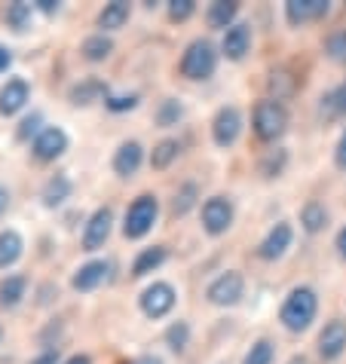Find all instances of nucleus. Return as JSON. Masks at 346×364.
<instances>
[{
    "mask_svg": "<svg viewBox=\"0 0 346 364\" xmlns=\"http://www.w3.org/2000/svg\"><path fill=\"white\" fill-rule=\"evenodd\" d=\"M315 309H319V297H315L313 288L303 285V288H294L291 294L285 297L279 318H282V325L288 328V331L300 333V331H307V328L313 325Z\"/></svg>",
    "mask_w": 346,
    "mask_h": 364,
    "instance_id": "obj_1",
    "label": "nucleus"
},
{
    "mask_svg": "<svg viewBox=\"0 0 346 364\" xmlns=\"http://www.w3.org/2000/svg\"><path fill=\"white\" fill-rule=\"evenodd\" d=\"M157 218H159V202H157V196H150V193L138 196V199L129 205V211H126L123 236H126V239H141V236H147V232L154 230Z\"/></svg>",
    "mask_w": 346,
    "mask_h": 364,
    "instance_id": "obj_2",
    "label": "nucleus"
},
{
    "mask_svg": "<svg viewBox=\"0 0 346 364\" xmlns=\"http://www.w3.org/2000/svg\"><path fill=\"white\" fill-rule=\"evenodd\" d=\"M218 68V53L209 40H193L181 58V74L187 80H209Z\"/></svg>",
    "mask_w": 346,
    "mask_h": 364,
    "instance_id": "obj_3",
    "label": "nucleus"
},
{
    "mask_svg": "<svg viewBox=\"0 0 346 364\" xmlns=\"http://www.w3.org/2000/svg\"><path fill=\"white\" fill-rule=\"evenodd\" d=\"M285 126H288V114H285L279 101H261L254 107V132H258V138L276 141L285 132Z\"/></svg>",
    "mask_w": 346,
    "mask_h": 364,
    "instance_id": "obj_4",
    "label": "nucleus"
},
{
    "mask_svg": "<svg viewBox=\"0 0 346 364\" xmlns=\"http://www.w3.org/2000/svg\"><path fill=\"white\" fill-rule=\"evenodd\" d=\"M242 291H246V279H242L236 269H227L224 276H218L209 285L206 297H209V303H215V306H236L242 300Z\"/></svg>",
    "mask_w": 346,
    "mask_h": 364,
    "instance_id": "obj_5",
    "label": "nucleus"
},
{
    "mask_svg": "<svg viewBox=\"0 0 346 364\" xmlns=\"http://www.w3.org/2000/svg\"><path fill=\"white\" fill-rule=\"evenodd\" d=\"M172 306H175V288L169 282H154L141 294V312L147 318H162L166 312H172Z\"/></svg>",
    "mask_w": 346,
    "mask_h": 364,
    "instance_id": "obj_6",
    "label": "nucleus"
},
{
    "mask_svg": "<svg viewBox=\"0 0 346 364\" xmlns=\"http://www.w3.org/2000/svg\"><path fill=\"white\" fill-rule=\"evenodd\" d=\"M233 224V202L224 196H211L206 205H202V227H206L211 236H221L227 232Z\"/></svg>",
    "mask_w": 346,
    "mask_h": 364,
    "instance_id": "obj_7",
    "label": "nucleus"
},
{
    "mask_svg": "<svg viewBox=\"0 0 346 364\" xmlns=\"http://www.w3.org/2000/svg\"><path fill=\"white\" fill-rule=\"evenodd\" d=\"M239 129H242V117L236 107H221L215 119H211V138H215L218 147H230L239 138Z\"/></svg>",
    "mask_w": 346,
    "mask_h": 364,
    "instance_id": "obj_8",
    "label": "nucleus"
},
{
    "mask_svg": "<svg viewBox=\"0 0 346 364\" xmlns=\"http://www.w3.org/2000/svg\"><path fill=\"white\" fill-rule=\"evenodd\" d=\"M110 227H114V211H110V208H98L95 215L89 218L86 230H83V248L86 251L105 248V242L110 236Z\"/></svg>",
    "mask_w": 346,
    "mask_h": 364,
    "instance_id": "obj_9",
    "label": "nucleus"
},
{
    "mask_svg": "<svg viewBox=\"0 0 346 364\" xmlns=\"http://www.w3.org/2000/svg\"><path fill=\"white\" fill-rule=\"evenodd\" d=\"M343 352H346V321L334 318L319 333V355L325 361H334V358H340Z\"/></svg>",
    "mask_w": 346,
    "mask_h": 364,
    "instance_id": "obj_10",
    "label": "nucleus"
},
{
    "mask_svg": "<svg viewBox=\"0 0 346 364\" xmlns=\"http://www.w3.org/2000/svg\"><path fill=\"white\" fill-rule=\"evenodd\" d=\"M31 147H34V156L40 159V163H49V159L62 156L65 150H68V135L58 126H46L43 132L34 138Z\"/></svg>",
    "mask_w": 346,
    "mask_h": 364,
    "instance_id": "obj_11",
    "label": "nucleus"
},
{
    "mask_svg": "<svg viewBox=\"0 0 346 364\" xmlns=\"http://www.w3.org/2000/svg\"><path fill=\"white\" fill-rule=\"evenodd\" d=\"M28 98H31V86L25 83V80H9V83L0 89V114L4 117H13L19 114L25 105H28Z\"/></svg>",
    "mask_w": 346,
    "mask_h": 364,
    "instance_id": "obj_12",
    "label": "nucleus"
},
{
    "mask_svg": "<svg viewBox=\"0 0 346 364\" xmlns=\"http://www.w3.org/2000/svg\"><path fill=\"white\" fill-rule=\"evenodd\" d=\"M291 239H294L291 227H288V224H276V227H273V230L267 232V239L261 242L258 255H261L263 260H279V257L285 255V251H288Z\"/></svg>",
    "mask_w": 346,
    "mask_h": 364,
    "instance_id": "obj_13",
    "label": "nucleus"
},
{
    "mask_svg": "<svg viewBox=\"0 0 346 364\" xmlns=\"http://www.w3.org/2000/svg\"><path fill=\"white\" fill-rule=\"evenodd\" d=\"M110 276V264L108 260H93V264H86V267H80L77 269V276H74V285L77 291H95L98 285H105Z\"/></svg>",
    "mask_w": 346,
    "mask_h": 364,
    "instance_id": "obj_14",
    "label": "nucleus"
},
{
    "mask_svg": "<svg viewBox=\"0 0 346 364\" xmlns=\"http://www.w3.org/2000/svg\"><path fill=\"white\" fill-rule=\"evenodd\" d=\"M328 13V4L325 0H288L285 4V16H288L291 25H303V22H313Z\"/></svg>",
    "mask_w": 346,
    "mask_h": 364,
    "instance_id": "obj_15",
    "label": "nucleus"
},
{
    "mask_svg": "<svg viewBox=\"0 0 346 364\" xmlns=\"http://www.w3.org/2000/svg\"><path fill=\"white\" fill-rule=\"evenodd\" d=\"M141 156H145V150H141L138 141H123L120 150L114 154V171H117L120 178L135 175L138 166H141Z\"/></svg>",
    "mask_w": 346,
    "mask_h": 364,
    "instance_id": "obj_16",
    "label": "nucleus"
},
{
    "mask_svg": "<svg viewBox=\"0 0 346 364\" xmlns=\"http://www.w3.org/2000/svg\"><path fill=\"white\" fill-rule=\"evenodd\" d=\"M248 46H251V28L248 25L239 22L224 34V55L233 58V62H239V58L248 53Z\"/></svg>",
    "mask_w": 346,
    "mask_h": 364,
    "instance_id": "obj_17",
    "label": "nucleus"
},
{
    "mask_svg": "<svg viewBox=\"0 0 346 364\" xmlns=\"http://www.w3.org/2000/svg\"><path fill=\"white\" fill-rule=\"evenodd\" d=\"M129 4L123 0H114V4H105V9L98 13V28H105V31H117V28H123L129 22ZM101 31V34H105Z\"/></svg>",
    "mask_w": 346,
    "mask_h": 364,
    "instance_id": "obj_18",
    "label": "nucleus"
},
{
    "mask_svg": "<svg viewBox=\"0 0 346 364\" xmlns=\"http://www.w3.org/2000/svg\"><path fill=\"white\" fill-rule=\"evenodd\" d=\"M22 248H25V242H22V236H19L16 230H4V232H0V269L13 267L16 260L22 257Z\"/></svg>",
    "mask_w": 346,
    "mask_h": 364,
    "instance_id": "obj_19",
    "label": "nucleus"
},
{
    "mask_svg": "<svg viewBox=\"0 0 346 364\" xmlns=\"http://www.w3.org/2000/svg\"><path fill=\"white\" fill-rule=\"evenodd\" d=\"M162 260H166V248H162V245L145 248L135 257V264H132V276H147V272H154V269L162 267Z\"/></svg>",
    "mask_w": 346,
    "mask_h": 364,
    "instance_id": "obj_20",
    "label": "nucleus"
},
{
    "mask_svg": "<svg viewBox=\"0 0 346 364\" xmlns=\"http://www.w3.org/2000/svg\"><path fill=\"white\" fill-rule=\"evenodd\" d=\"M70 196V178L68 175H53L43 184V202L49 208H56V205H62V202Z\"/></svg>",
    "mask_w": 346,
    "mask_h": 364,
    "instance_id": "obj_21",
    "label": "nucleus"
},
{
    "mask_svg": "<svg viewBox=\"0 0 346 364\" xmlns=\"http://www.w3.org/2000/svg\"><path fill=\"white\" fill-rule=\"evenodd\" d=\"M25 291H28V279L25 276H9L4 285H0V306H6V309L19 306L22 297H25Z\"/></svg>",
    "mask_w": 346,
    "mask_h": 364,
    "instance_id": "obj_22",
    "label": "nucleus"
},
{
    "mask_svg": "<svg viewBox=\"0 0 346 364\" xmlns=\"http://www.w3.org/2000/svg\"><path fill=\"white\" fill-rule=\"evenodd\" d=\"M101 95H108V89L101 80H83V83H77L74 89H70V101L74 105H93V101H98Z\"/></svg>",
    "mask_w": 346,
    "mask_h": 364,
    "instance_id": "obj_23",
    "label": "nucleus"
},
{
    "mask_svg": "<svg viewBox=\"0 0 346 364\" xmlns=\"http://www.w3.org/2000/svg\"><path fill=\"white\" fill-rule=\"evenodd\" d=\"M300 224L307 232H319L328 227V211H325V205H319V202H307V205L300 208Z\"/></svg>",
    "mask_w": 346,
    "mask_h": 364,
    "instance_id": "obj_24",
    "label": "nucleus"
},
{
    "mask_svg": "<svg viewBox=\"0 0 346 364\" xmlns=\"http://www.w3.org/2000/svg\"><path fill=\"white\" fill-rule=\"evenodd\" d=\"M31 16H34V4H25V0L6 6V22H9V28H16V31H28V28H31Z\"/></svg>",
    "mask_w": 346,
    "mask_h": 364,
    "instance_id": "obj_25",
    "label": "nucleus"
},
{
    "mask_svg": "<svg viewBox=\"0 0 346 364\" xmlns=\"http://www.w3.org/2000/svg\"><path fill=\"white\" fill-rule=\"evenodd\" d=\"M178 154H181V144H178L175 138H166V141H159V144L154 147L150 166H154V168H169L178 159Z\"/></svg>",
    "mask_w": 346,
    "mask_h": 364,
    "instance_id": "obj_26",
    "label": "nucleus"
},
{
    "mask_svg": "<svg viewBox=\"0 0 346 364\" xmlns=\"http://www.w3.org/2000/svg\"><path fill=\"white\" fill-rule=\"evenodd\" d=\"M322 114L325 117H346V80L334 92L322 95Z\"/></svg>",
    "mask_w": 346,
    "mask_h": 364,
    "instance_id": "obj_27",
    "label": "nucleus"
},
{
    "mask_svg": "<svg viewBox=\"0 0 346 364\" xmlns=\"http://www.w3.org/2000/svg\"><path fill=\"white\" fill-rule=\"evenodd\" d=\"M206 18H209V28H227L230 31L233 28L230 22L236 18V4H211Z\"/></svg>",
    "mask_w": 346,
    "mask_h": 364,
    "instance_id": "obj_28",
    "label": "nucleus"
},
{
    "mask_svg": "<svg viewBox=\"0 0 346 364\" xmlns=\"http://www.w3.org/2000/svg\"><path fill=\"white\" fill-rule=\"evenodd\" d=\"M110 49H114V43H110L105 34H93V37L83 40V55L89 58V62H101V58H108Z\"/></svg>",
    "mask_w": 346,
    "mask_h": 364,
    "instance_id": "obj_29",
    "label": "nucleus"
},
{
    "mask_svg": "<svg viewBox=\"0 0 346 364\" xmlns=\"http://www.w3.org/2000/svg\"><path fill=\"white\" fill-rule=\"evenodd\" d=\"M181 117H184V107H181L175 98H166V101L159 105V110H157V126L169 129V126H175Z\"/></svg>",
    "mask_w": 346,
    "mask_h": 364,
    "instance_id": "obj_30",
    "label": "nucleus"
},
{
    "mask_svg": "<svg viewBox=\"0 0 346 364\" xmlns=\"http://www.w3.org/2000/svg\"><path fill=\"white\" fill-rule=\"evenodd\" d=\"M285 163H288L285 150H270V154L261 159V175H263V178H276V175H282Z\"/></svg>",
    "mask_w": 346,
    "mask_h": 364,
    "instance_id": "obj_31",
    "label": "nucleus"
},
{
    "mask_svg": "<svg viewBox=\"0 0 346 364\" xmlns=\"http://www.w3.org/2000/svg\"><path fill=\"white\" fill-rule=\"evenodd\" d=\"M273 355H276L273 343L270 340H258L248 349V355H246V361H242V364H273Z\"/></svg>",
    "mask_w": 346,
    "mask_h": 364,
    "instance_id": "obj_32",
    "label": "nucleus"
},
{
    "mask_svg": "<svg viewBox=\"0 0 346 364\" xmlns=\"http://www.w3.org/2000/svg\"><path fill=\"white\" fill-rule=\"evenodd\" d=\"M187 340H190L187 321H175V325L166 331V343H169V349H175V352L184 349V346H187Z\"/></svg>",
    "mask_w": 346,
    "mask_h": 364,
    "instance_id": "obj_33",
    "label": "nucleus"
},
{
    "mask_svg": "<svg viewBox=\"0 0 346 364\" xmlns=\"http://www.w3.org/2000/svg\"><path fill=\"white\" fill-rule=\"evenodd\" d=\"M196 193H199L196 184H184V187H181L178 196H175V205H172V208H175V215H187V211L193 208V202H196Z\"/></svg>",
    "mask_w": 346,
    "mask_h": 364,
    "instance_id": "obj_34",
    "label": "nucleus"
},
{
    "mask_svg": "<svg viewBox=\"0 0 346 364\" xmlns=\"http://www.w3.org/2000/svg\"><path fill=\"white\" fill-rule=\"evenodd\" d=\"M40 123H43V117L40 114H31V117H25L22 123H19V129H16V138L19 141H31V135L37 138L43 129H40Z\"/></svg>",
    "mask_w": 346,
    "mask_h": 364,
    "instance_id": "obj_35",
    "label": "nucleus"
},
{
    "mask_svg": "<svg viewBox=\"0 0 346 364\" xmlns=\"http://www.w3.org/2000/svg\"><path fill=\"white\" fill-rule=\"evenodd\" d=\"M325 49H328V55L334 58V62H343V65H346V31H337V34H334Z\"/></svg>",
    "mask_w": 346,
    "mask_h": 364,
    "instance_id": "obj_36",
    "label": "nucleus"
},
{
    "mask_svg": "<svg viewBox=\"0 0 346 364\" xmlns=\"http://www.w3.org/2000/svg\"><path fill=\"white\" fill-rule=\"evenodd\" d=\"M193 0H172V6H169V18L172 22H184V18L193 16Z\"/></svg>",
    "mask_w": 346,
    "mask_h": 364,
    "instance_id": "obj_37",
    "label": "nucleus"
},
{
    "mask_svg": "<svg viewBox=\"0 0 346 364\" xmlns=\"http://www.w3.org/2000/svg\"><path fill=\"white\" fill-rule=\"evenodd\" d=\"M105 105H108V110L120 114V110H132V107H135L138 95H110V98H105Z\"/></svg>",
    "mask_w": 346,
    "mask_h": 364,
    "instance_id": "obj_38",
    "label": "nucleus"
},
{
    "mask_svg": "<svg viewBox=\"0 0 346 364\" xmlns=\"http://www.w3.org/2000/svg\"><path fill=\"white\" fill-rule=\"evenodd\" d=\"M31 364H58V346H46Z\"/></svg>",
    "mask_w": 346,
    "mask_h": 364,
    "instance_id": "obj_39",
    "label": "nucleus"
},
{
    "mask_svg": "<svg viewBox=\"0 0 346 364\" xmlns=\"http://www.w3.org/2000/svg\"><path fill=\"white\" fill-rule=\"evenodd\" d=\"M334 159H337V166H340V168H346V132H343V138H340V144H337V154H334Z\"/></svg>",
    "mask_w": 346,
    "mask_h": 364,
    "instance_id": "obj_40",
    "label": "nucleus"
},
{
    "mask_svg": "<svg viewBox=\"0 0 346 364\" xmlns=\"http://www.w3.org/2000/svg\"><path fill=\"white\" fill-rule=\"evenodd\" d=\"M9 65H13V55H9V49H6V46H0V74H4Z\"/></svg>",
    "mask_w": 346,
    "mask_h": 364,
    "instance_id": "obj_41",
    "label": "nucleus"
},
{
    "mask_svg": "<svg viewBox=\"0 0 346 364\" xmlns=\"http://www.w3.org/2000/svg\"><path fill=\"white\" fill-rule=\"evenodd\" d=\"M34 6H37V9H43V13H56V9H58L56 0H34Z\"/></svg>",
    "mask_w": 346,
    "mask_h": 364,
    "instance_id": "obj_42",
    "label": "nucleus"
},
{
    "mask_svg": "<svg viewBox=\"0 0 346 364\" xmlns=\"http://www.w3.org/2000/svg\"><path fill=\"white\" fill-rule=\"evenodd\" d=\"M337 251H340V257L346 260V227L337 232Z\"/></svg>",
    "mask_w": 346,
    "mask_h": 364,
    "instance_id": "obj_43",
    "label": "nucleus"
},
{
    "mask_svg": "<svg viewBox=\"0 0 346 364\" xmlns=\"http://www.w3.org/2000/svg\"><path fill=\"white\" fill-rule=\"evenodd\" d=\"M6 205H9V190H6V187H0V215L6 211Z\"/></svg>",
    "mask_w": 346,
    "mask_h": 364,
    "instance_id": "obj_44",
    "label": "nucleus"
},
{
    "mask_svg": "<svg viewBox=\"0 0 346 364\" xmlns=\"http://www.w3.org/2000/svg\"><path fill=\"white\" fill-rule=\"evenodd\" d=\"M65 364H93V358H89V355H70Z\"/></svg>",
    "mask_w": 346,
    "mask_h": 364,
    "instance_id": "obj_45",
    "label": "nucleus"
},
{
    "mask_svg": "<svg viewBox=\"0 0 346 364\" xmlns=\"http://www.w3.org/2000/svg\"><path fill=\"white\" fill-rule=\"evenodd\" d=\"M135 364H162V361H159L157 355H145V358H138Z\"/></svg>",
    "mask_w": 346,
    "mask_h": 364,
    "instance_id": "obj_46",
    "label": "nucleus"
},
{
    "mask_svg": "<svg viewBox=\"0 0 346 364\" xmlns=\"http://www.w3.org/2000/svg\"><path fill=\"white\" fill-rule=\"evenodd\" d=\"M40 294H43V297H40V303H49V300H53V297H49V294H53V285H46Z\"/></svg>",
    "mask_w": 346,
    "mask_h": 364,
    "instance_id": "obj_47",
    "label": "nucleus"
},
{
    "mask_svg": "<svg viewBox=\"0 0 346 364\" xmlns=\"http://www.w3.org/2000/svg\"><path fill=\"white\" fill-rule=\"evenodd\" d=\"M288 364H310V361H307V358H303V355H294V358H291Z\"/></svg>",
    "mask_w": 346,
    "mask_h": 364,
    "instance_id": "obj_48",
    "label": "nucleus"
},
{
    "mask_svg": "<svg viewBox=\"0 0 346 364\" xmlns=\"http://www.w3.org/2000/svg\"><path fill=\"white\" fill-rule=\"evenodd\" d=\"M0 340H4V328H0Z\"/></svg>",
    "mask_w": 346,
    "mask_h": 364,
    "instance_id": "obj_49",
    "label": "nucleus"
}]
</instances>
